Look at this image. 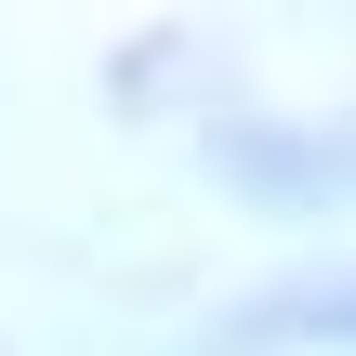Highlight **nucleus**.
I'll return each mask as SVG.
<instances>
[{
  "label": "nucleus",
  "mask_w": 356,
  "mask_h": 356,
  "mask_svg": "<svg viewBox=\"0 0 356 356\" xmlns=\"http://www.w3.org/2000/svg\"><path fill=\"white\" fill-rule=\"evenodd\" d=\"M291 343H330L356 356V264H317V277H277L225 317V356H291Z\"/></svg>",
  "instance_id": "obj_2"
},
{
  "label": "nucleus",
  "mask_w": 356,
  "mask_h": 356,
  "mask_svg": "<svg viewBox=\"0 0 356 356\" xmlns=\"http://www.w3.org/2000/svg\"><path fill=\"white\" fill-rule=\"evenodd\" d=\"M211 159L251 185V198H291V211H356V119H225Z\"/></svg>",
  "instance_id": "obj_1"
}]
</instances>
